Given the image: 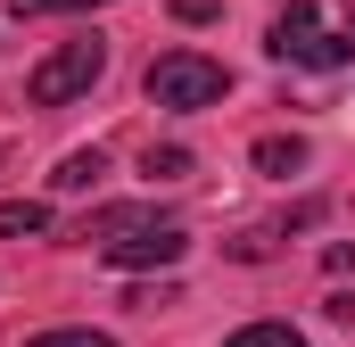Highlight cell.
<instances>
[{
	"mask_svg": "<svg viewBox=\"0 0 355 347\" xmlns=\"http://www.w3.org/2000/svg\"><path fill=\"white\" fill-rule=\"evenodd\" d=\"M223 347H306V331H289V323H240Z\"/></svg>",
	"mask_w": 355,
	"mask_h": 347,
	"instance_id": "cell-9",
	"label": "cell"
},
{
	"mask_svg": "<svg viewBox=\"0 0 355 347\" xmlns=\"http://www.w3.org/2000/svg\"><path fill=\"white\" fill-rule=\"evenodd\" d=\"M223 91H232V67H223V58H207V50H166V58L149 67V99H157V108H174V116L215 108Z\"/></svg>",
	"mask_w": 355,
	"mask_h": 347,
	"instance_id": "cell-1",
	"label": "cell"
},
{
	"mask_svg": "<svg viewBox=\"0 0 355 347\" xmlns=\"http://www.w3.org/2000/svg\"><path fill=\"white\" fill-rule=\"evenodd\" d=\"M272 58H289V67H314V75H331V67H347V33H322L314 0H289V8L272 17Z\"/></svg>",
	"mask_w": 355,
	"mask_h": 347,
	"instance_id": "cell-3",
	"label": "cell"
},
{
	"mask_svg": "<svg viewBox=\"0 0 355 347\" xmlns=\"http://www.w3.org/2000/svg\"><path fill=\"white\" fill-rule=\"evenodd\" d=\"M25 347H116L107 331H42V339H25Z\"/></svg>",
	"mask_w": 355,
	"mask_h": 347,
	"instance_id": "cell-11",
	"label": "cell"
},
{
	"mask_svg": "<svg viewBox=\"0 0 355 347\" xmlns=\"http://www.w3.org/2000/svg\"><path fill=\"white\" fill-rule=\"evenodd\" d=\"M306 166V141H297V133H265V141H257V174H297Z\"/></svg>",
	"mask_w": 355,
	"mask_h": 347,
	"instance_id": "cell-7",
	"label": "cell"
},
{
	"mask_svg": "<svg viewBox=\"0 0 355 347\" xmlns=\"http://www.w3.org/2000/svg\"><path fill=\"white\" fill-rule=\"evenodd\" d=\"M347 42H355V25H347Z\"/></svg>",
	"mask_w": 355,
	"mask_h": 347,
	"instance_id": "cell-14",
	"label": "cell"
},
{
	"mask_svg": "<svg viewBox=\"0 0 355 347\" xmlns=\"http://www.w3.org/2000/svg\"><path fill=\"white\" fill-rule=\"evenodd\" d=\"M141 174H149V182H182V174H190V149H149Z\"/></svg>",
	"mask_w": 355,
	"mask_h": 347,
	"instance_id": "cell-10",
	"label": "cell"
},
{
	"mask_svg": "<svg viewBox=\"0 0 355 347\" xmlns=\"http://www.w3.org/2000/svg\"><path fill=\"white\" fill-rule=\"evenodd\" d=\"M50 232V198H0V240H33Z\"/></svg>",
	"mask_w": 355,
	"mask_h": 347,
	"instance_id": "cell-6",
	"label": "cell"
},
{
	"mask_svg": "<svg viewBox=\"0 0 355 347\" xmlns=\"http://www.w3.org/2000/svg\"><path fill=\"white\" fill-rule=\"evenodd\" d=\"M17 17H67V8H99V0H8Z\"/></svg>",
	"mask_w": 355,
	"mask_h": 347,
	"instance_id": "cell-12",
	"label": "cell"
},
{
	"mask_svg": "<svg viewBox=\"0 0 355 347\" xmlns=\"http://www.w3.org/2000/svg\"><path fill=\"white\" fill-rule=\"evenodd\" d=\"M215 8H223V0H174V17H182V25H207Z\"/></svg>",
	"mask_w": 355,
	"mask_h": 347,
	"instance_id": "cell-13",
	"label": "cell"
},
{
	"mask_svg": "<svg viewBox=\"0 0 355 347\" xmlns=\"http://www.w3.org/2000/svg\"><path fill=\"white\" fill-rule=\"evenodd\" d=\"M99 174H107V158H99V149H75V158H58V174H50V182H58V190H91Z\"/></svg>",
	"mask_w": 355,
	"mask_h": 347,
	"instance_id": "cell-8",
	"label": "cell"
},
{
	"mask_svg": "<svg viewBox=\"0 0 355 347\" xmlns=\"http://www.w3.org/2000/svg\"><path fill=\"white\" fill-rule=\"evenodd\" d=\"M99 257L116 264V273H141V264H182V257H190V232H182V223H141V232L107 240Z\"/></svg>",
	"mask_w": 355,
	"mask_h": 347,
	"instance_id": "cell-4",
	"label": "cell"
},
{
	"mask_svg": "<svg viewBox=\"0 0 355 347\" xmlns=\"http://www.w3.org/2000/svg\"><path fill=\"white\" fill-rule=\"evenodd\" d=\"M99 75H107V42H99V33H75V42H58V50L25 75V99H33V108H67V99H83Z\"/></svg>",
	"mask_w": 355,
	"mask_h": 347,
	"instance_id": "cell-2",
	"label": "cell"
},
{
	"mask_svg": "<svg viewBox=\"0 0 355 347\" xmlns=\"http://www.w3.org/2000/svg\"><path fill=\"white\" fill-rule=\"evenodd\" d=\"M141 223H166L157 207H99V215H83V240H124V232H141Z\"/></svg>",
	"mask_w": 355,
	"mask_h": 347,
	"instance_id": "cell-5",
	"label": "cell"
}]
</instances>
